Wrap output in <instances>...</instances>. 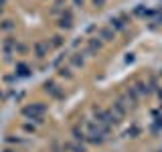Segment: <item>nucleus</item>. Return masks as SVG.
Here are the masks:
<instances>
[{
  "mask_svg": "<svg viewBox=\"0 0 162 152\" xmlns=\"http://www.w3.org/2000/svg\"><path fill=\"white\" fill-rule=\"evenodd\" d=\"M35 51H37V57H45V53H47V49H45L43 45H37Z\"/></svg>",
  "mask_w": 162,
  "mask_h": 152,
  "instance_id": "nucleus-1",
  "label": "nucleus"
},
{
  "mask_svg": "<svg viewBox=\"0 0 162 152\" xmlns=\"http://www.w3.org/2000/svg\"><path fill=\"white\" fill-rule=\"evenodd\" d=\"M73 136H75V140H83V138H85V136H83V132H81L79 128H75V130H73Z\"/></svg>",
  "mask_w": 162,
  "mask_h": 152,
  "instance_id": "nucleus-5",
  "label": "nucleus"
},
{
  "mask_svg": "<svg viewBox=\"0 0 162 152\" xmlns=\"http://www.w3.org/2000/svg\"><path fill=\"white\" fill-rule=\"evenodd\" d=\"M112 27H116V29H122V22H120V20H112Z\"/></svg>",
  "mask_w": 162,
  "mask_h": 152,
  "instance_id": "nucleus-9",
  "label": "nucleus"
},
{
  "mask_svg": "<svg viewBox=\"0 0 162 152\" xmlns=\"http://www.w3.org/2000/svg\"><path fill=\"white\" fill-rule=\"evenodd\" d=\"M101 37L105 39V41H110V39L114 37V33H112V31H101Z\"/></svg>",
  "mask_w": 162,
  "mask_h": 152,
  "instance_id": "nucleus-8",
  "label": "nucleus"
},
{
  "mask_svg": "<svg viewBox=\"0 0 162 152\" xmlns=\"http://www.w3.org/2000/svg\"><path fill=\"white\" fill-rule=\"evenodd\" d=\"M71 63H73V65H83V59H81L79 55H73V57H71Z\"/></svg>",
  "mask_w": 162,
  "mask_h": 152,
  "instance_id": "nucleus-4",
  "label": "nucleus"
},
{
  "mask_svg": "<svg viewBox=\"0 0 162 152\" xmlns=\"http://www.w3.org/2000/svg\"><path fill=\"white\" fill-rule=\"evenodd\" d=\"M61 45V37H55V41H53V47H59Z\"/></svg>",
  "mask_w": 162,
  "mask_h": 152,
  "instance_id": "nucleus-10",
  "label": "nucleus"
},
{
  "mask_svg": "<svg viewBox=\"0 0 162 152\" xmlns=\"http://www.w3.org/2000/svg\"><path fill=\"white\" fill-rule=\"evenodd\" d=\"M114 108H116V112H118V116H124V112H126V110H124V106H122L120 102H118V104H114Z\"/></svg>",
  "mask_w": 162,
  "mask_h": 152,
  "instance_id": "nucleus-6",
  "label": "nucleus"
},
{
  "mask_svg": "<svg viewBox=\"0 0 162 152\" xmlns=\"http://www.w3.org/2000/svg\"><path fill=\"white\" fill-rule=\"evenodd\" d=\"M93 2H95V4H101V2H103V0H93Z\"/></svg>",
  "mask_w": 162,
  "mask_h": 152,
  "instance_id": "nucleus-12",
  "label": "nucleus"
},
{
  "mask_svg": "<svg viewBox=\"0 0 162 152\" xmlns=\"http://www.w3.org/2000/svg\"><path fill=\"white\" fill-rule=\"evenodd\" d=\"M59 73H61V75H65V77H71V73H69V69H61Z\"/></svg>",
  "mask_w": 162,
  "mask_h": 152,
  "instance_id": "nucleus-11",
  "label": "nucleus"
},
{
  "mask_svg": "<svg viewBox=\"0 0 162 152\" xmlns=\"http://www.w3.org/2000/svg\"><path fill=\"white\" fill-rule=\"evenodd\" d=\"M18 75H29V67H27V65H18Z\"/></svg>",
  "mask_w": 162,
  "mask_h": 152,
  "instance_id": "nucleus-3",
  "label": "nucleus"
},
{
  "mask_svg": "<svg viewBox=\"0 0 162 152\" xmlns=\"http://www.w3.org/2000/svg\"><path fill=\"white\" fill-rule=\"evenodd\" d=\"M138 91H140V93H148L150 89H148V85H146V83H142V81H140V83H138Z\"/></svg>",
  "mask_w": 162,
  "mask_h": 152,
  "instance_id": "nucleus-2",
  "label": "nucleus"
},
{
  "mask_svg": "<svg viewBox=\"0 0 162 152\" xmlns=\"http://www.w3.org/2000/svg\"><path fill=\"white\" fill-rule=\"evenodd\" d=\"M65 148H69V150H73V152H85L83 148H81V146H73V144H67Z\"/></svg>",
  "mask_w": 162,
  "mask_h": 152,
  "instance_id": "nucleus-7",
  "label": "nucleus"
}]
</instances>
